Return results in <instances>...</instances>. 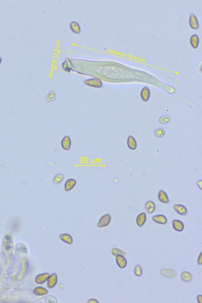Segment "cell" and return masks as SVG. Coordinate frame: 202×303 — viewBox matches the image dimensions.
I'll return each mask as SVG.
<instances>
[{
	"instance_id": "obj_1",
	"label": "cell",
	"mask_w": 202,
	"mask_h": 303,
	"mask_svg": "<svg viewBox=\"0 0 202 303\" xmlns=\"http://www.w3.org/2000/svg\"><path fill=\"white\" fill-rule=\"evenodd\" d=\"M84 84L93 88H101L103 86V83L101 80L97 78H91L89 80H85Z\"/></svg>"
},
{
	"instance_id": "obj_2",
	"label": "cell",
	"mask_w": 202,
	"mask_h": 303,
	"mask_svg": "<svg viewBox=\"0 0 202 303\" xmlns=\"http://www.w3.org/2000/svg\"><path fill=\"white\" fill-rule=\"evenodd\" d=\"M111 220V217L109 214H105L101 217L99 222L98 224V226L99 227H105L108 226Z\"/></svg>"
},
{
	"instance_id": "obj_3",
	"label": "cell",
	"mask_w": 202,
	"mask_h": 303,
	"mask_svg": "<svg viewBox=\"0 0 202 303\" xmlns=\"http://www.w3.org/2000/svg\"><path fill=\"white\" fill-rule=\"evenodd\" d=\"M189 24L192 29H198L199 27L198 20L194 14H190L189 18Z\"/></svg>"
},
{
	"instance_id": "obj_4",
	"label": "cell",
	"mask_w": 202,
	"mask_h": 303,
	"mask_svg": "<svg viewBox=\"0 0 202 303\" xmlns=\"http://www.w3.org/2000/svg\"><path fill=\"white\" fill-rule=\"evenodd\" d=\"M71 146V140L70 137L68 136H64L61 141V146L63 149L65 151H68L70 149Z\"/></svg>"
},
{
	"instance_id": "obj_5",
	"label": "cell",
	"mask_w": 202,
	"mask_h": 303,
	"mask_svg": "<svg viewBox=\"0 0 202 303\" xmlns=\"http://www.w3.org/2000/svg\"><path fill=\"white\" fill-rule=\"evenodd\" d=\"M174 209L176 212L181 215H186L187 213V210L185 206L181 204H175L174 206Z\"/></svg>"
},
{
	"instance_id": "obj_6",
	"label": "cell",
	"mask_w": 202,
	"mask_h": 303,
	"mask_svg": "<svg viewBox=\"0 0 202 303\" xmlns=\"http://www.w3.org/2000/svg\"><path fill=\"white\" fill-rule=\"evenodd\" d=\"M140 97L145 102L148 101L150 97V89L147 86H145L140 92Z\"/></svg>"
},
{
	"instance_id": "obj_7",
	"label": "cell",
	"mask_w": 202,
	"mask_h": 303,
	"mask_svg": "<svg viewBox=\"0 0 202 303\" xmlns=\"http://www.w3.org/2000/svg\"><path fill=\"white\" fill-rule=\"evenodd\" d=\"M76 184V181L73 178L68 179L65 183L64 185V189L65 190L68 192L71 190L75 185Z\"/></svg>"
},
{
	"instance_id": "obj_8",
	"label": "cell",
	"mask_w": 202,
	"mask_h": 303,
	"mask_svg": "<svg viewBox=\"0 0 202 303\" xmlns=\"http://www.w3.org/2000/svg\"><path fill=\"white\" fill-rule=\"evenodd\" d=\"M152 219L154 221L161 224H166L167 222V218L163 215L154 216L152 217Z\"/></svg>"
},
{
	"instance_id": "obj_9",
	"label": "cell",
	"mask_w": 202,
	"mask_h": 303,
	"mask_svg": "<svg viewBox=\"0 0 202 303\" xmlns=\"http://www.w3.org/2000/svg\"><path fill=\"white\" fill-rule=\"evenodd\" d=\"M62 66L63 68L64 69V70L65 71L70 72L71 71H73L74 70L73 66L72 65V62H71V61L68 58H66V60L64 61V62L62 63Z\"/></svg>"
},
{
	"instance_id": "obj_10",
	"label": "cell",
	"mask_w": 202,
	"mask_h": 303,
	"mask_svg": "<svg viewBox=\"0 0 202 303\" xmlns=\"http://www.w3.org/2000/svg\"><path fill=\"white\" fill-rule=\"evenodd\" d=\"M158 199L160 202L167 204L169 202V199L167 194L164 190H160L158 193Z\"/></svg>"
},
{
	"instance_id": "obj_11",
	"label": "cell",
	"mask_w": 202,
	"mask_h": 303,
	"mask_svg": "<svg viewBox=\"0 0 202 303\" xmlns=\"http://www.w3.org/2000/svg\"><path fill=\"white\" fill-rule=\"evenodd\" d=\"M172 226L175 230L181 232L184 229V224L183 222L178 220H174L172 221Z\"/></svg>"
},
{
	"instance_id": "obj_12",
	"label": "cell",
	"mask_w": 202,
	"mask_h": 303,
	"mask_svg": "<svg viewBox=\"0 0 202 303\" xmlns=\"http://www.w3.org/2000/svg\"><path fill=\"white\" fill-rule=\"evenodd\" d=\"M127 144L128 148L131 150H135L137 148V142L136 140L131 136H128Z\"/></svg>"
},
{
	"instance_id": "obj_13",
	"label": "cell",
	"mask_w": 202,
	"mask_h": 303,
	"mask_svg": "<svg viewBox=\"0 0 202 303\" xmlns=\"http://www.w3.org/2000/svg\"><path fill=\"white\" fill-rule=\"evenodd\" d=\"M116 260L119 267L121 269L125 268L127 265V260L125 257L123 256H117Z\"/></svg>"
},
{
	"instance_id": "obj_14",
	"label": "cell",
	"mask_w": 202,
	"mask_h": 303,
	"mask_svg": "<svg viewBox=\"0 0 202 303\" xmlns=\"http://www.w3.org/2000/svg\"><path fill=\"white\" fill-rule=\"evenodd\" d=\"M199 43H200V40H199L198 35H192L190 39V45L193 48L196 49L198 47Z\"/></svg>"
},
{
	"instance_id": "obj_15",
	"label": "cell",
	"mask_w": 202,
	"mask_h": 303,
	"mask_svg": "<svg viewBox=\"0 0 202 303\" xmlns=\"http://www.w3.org/2000/svg\"><path fill=\"white\" fill-rule=\"evenodd\" d=\"M155 204H154L153 202H152L151 201H148V202L146 203V205H145V209L148 213H150V214L153 213L154 212V211L155 210Z\"/></svg>"
},
{
	"instance_id": "obj_16",
	"label": "cell",
	"mask_w": 202,
	"mask_h": 303,
	"mask_svg": "<svg viewBox=\"0 0 202 303\" xmlns=\"http://www.w3.org/2000/svg\"><path fill=\"white\" fill-rule=\"evenodd\" d=\"M146 214L145 213H142L139 214L136 218V223L139 226L142 227L145 223L146 221Z\"/></svg>"
},
{
	"instance_id": "obj_17",
	"label": "cell",
	"mask_w": 202,
	"mask_h": 303,
	"mask_svg": "<svg viewBox=\"0 0 202 303\" xmlns=\"http://www.w3.org/2000/svg\"><path fill=\"white\" fill-rule=\"evenodd\" d=\"M70 29L72 32L76 34H80L81 32V29L79 24L77 22H72L70 24Z\"/></svg>"
},
{
	"instance_id": "obj_18",
	"label": "cell",
	"mask_w": 202,
	"mask_h": 303,
	"mask_svg": "<svg viewBox=\"0 0 202 303\" xmlns=\"http://www.w3.org/2000/svg\"><path fill=\"white\" fill-rule=\"evenodd\" d=\"M161 274L168 278H173L175 277L176 275V273L175 271L171 269H162L161 270Z\"/></svg>"
},
{
	"instance_id": "obj_19",
	"label": "cell",
	"mask_w": 202,
	"mask_h": 303,
	"mask_svg": "<svg viewBox=\"0 0 202 303\" xmlns=\"http://www.w3.org/2000/svg\"><path fill=\"white\" fill-rule=\"evenodd\" d=\"M181 278L183 282H190L192 279V275L187 271H184L181 274Z\"/></svg>"
},
{
	"instance_id": "obj_20",
	"label": "cell",
	"mask_w": 202,
	"mask_h": 303,
	"mask_svg": "<svg viewBox=\"0 0 202 303\" xmlns=\"http://www.w3.org/2000/svg\"><path fill=\"white\" fill-rule=\"evenodd\" d=\"M112 254L113 255L114 257H117L118 256H123L125 257L126 256V254L125 252L118 248H114L112 250Z\"/></svg>"
},
{
	"instance_id": "obj_21",
	"label": "cell",
	"mask_w": 202,
	"mask_h": 303,
	"mask_svg": "<svg viewBox=\"0 0 202 303\" xmlns=\"http://www.w3.org/2000/svg\"><path fill=\"white\" fill-rule=\"evenodd\" d=\"M56 99V93L54 91H50L46 96V102L47 103H50L54 101Z\"/></svg>"
},
{
	"instance_id": "obj_22",
	"label": "cell",
	"mask_w": 202,
	"mask_h": 303,
	"mask_svg": "<svg viewBox=\"0 0 202 303\" xmlns=\"http://www.w3.org/2000/svg\"><path fill=\"white\" fill-rule=\"evenodd\" d=\"M171 119L170 117L168 115H163L160 117L159 119V122L162 125L167 124L171 121Z\"/></svg>"
},
{
	"instance_id": "obj_23",
	"label": "cell",
	"mask_w": 202,
	"mask_h": 303,
	"mask_svg": "<svg viewBox=\"0 0 202 303\" xmlns=\"http://www.w3.org/2000/svg\"><path fill=\"white\" fill-rule=\"evenodd\" d=\"M64 179V175L62 174H57L55 175L53 179V183L55 185H57L62 181Z\"/></svg>"
},
{
	"instance_id": "obj_24",
	"label": "cell",
	"mask_w": 202,
	"mask_h": 303,
	"mask_svg": "<svg viewBox=\"0 0 202 303\" xmlns=\"http://www.w3.org/2000/svg\"><path fill=\"white\" fill-rule=\"evenodd\" d=\"M155 135L158 138H162L165 136V130L163 128H158L155 131Z\"/></svg>"
},
{
	"instance_id": "obj_25",
	"label": "cell",
	"mask_w": 202,
	"mask_h": 303,
	"mask_svg": "<svg viewBox=\"0 0 202 303\" xmlns=\"http://www.w3.org/2000/svg\"><path fill=\"white\" fill-rule=\"evenodd\" d=\"M134 273L136 276L140 277L142 275V269L141 266L138 265L134 268Z\"/></svg>"
},
{
	"instance_id": "obj_26",
	"label": "cell",
	"mask_w": 202,
	"mask_h": 303,
	"mask_svg": "<svg viewBox=\"0 0 202 303\" xmlns=\"http://www.w3.org/2000/svg\"><path fill=\"white\" fill-rule=\"evenodd\" d=\"M198 263L199 265H201L202 264V252H201L199 257L198 260Z\"/></svg>"
},
{
	"instance_id": "obj_27",
	"label": "cell",
	"mask_w": 202,
	"mask_h": 303,
	"mask_svg": "<svg viewBox=\"0 0 202 303\" xmlns=\"http://www.w3.org/2000/svg\"><path fill=\"white\" fill-rule=\"evenodd\" d=\"M202 180H200V181H197V183H196V185H198V187H199L200 188V189L201 190H202Z\"/></svg>"
},
{
	"instance_id": "obj_28",
	"label": "cell",
	"mask_w": 202,
	"mask_h": 303,
	"mask_svg": "<svg viewBox=\"0 0 202 303\" xmlns=\"http://www.w3.org/2000/svg\"><path fill=\"white\" fill-rule=\"evenodd\" d=\"M197 300H198V302L199 303H202V295H198V297H197Z\"/></svg>"
},
{
	"instance_id": "obj_29",
	"label": "cell",
	"mask_w": 202,
	"mask_h": 303,
	"mask_svg": "<svg viewBox=\"0 0 202 303\" xmlns=\"http://www.w3.org/2000/svg\"><path fill=\"white\" fill-rule=\"evenodd\" d=\"M2 58H1V57H0V64H1V63H2Z\"/></svg>"
}]
</instances>
